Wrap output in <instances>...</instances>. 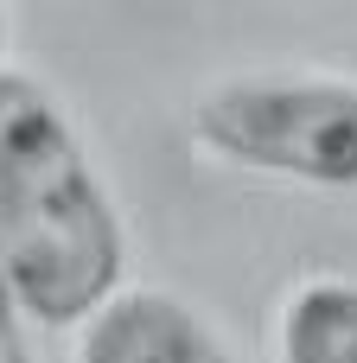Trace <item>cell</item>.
Masks as SVG:
<instances>
[{"label": "cell", "instance_id": "1", "mask_svg": "<svg viewBox=\"0 0 357 363\" xmlns=\"http://www.w3.org/2000/svg\"><path fill=\"white\" fill-rule=\"evenodd\" d=\"M121 217L51 102L26 70H0V274L26 319L89 325L121 294Z\"/></svg>", "mask_w": 357, "mask_h": 363}, {"label": "cell", "instance_id": "2", "mask_svg": "<svg viewBox=\"0 0 357 363\" xmlns=\"http://www.w3.org/2000/svg\"><path fill=\"white\" fill-rule=\"evenodd\" d=\"M192 140L243 172L357 185V83L345 77H224L192 102Z\"/></svg>", "mask_w": 357, "mask_h": 363}, {"label": "cell", "instance_id": "3", "mask_svg": "<svg viewBox=\"0 0 357 363\" xmlns=\"http://www.w3.org/2000/svg\"><path fill=\"white\" fill-rule=\"evenodd\" d=\"M83 363H243L179 294L160 287H121L89 325H83Z\"/></svg>", "mask_w": 357, "mask_h": 363}, {"label": "cell", "instance_id": "4", "mask_svg": "<svg viewBox=\"0 0 357 363\" xmlns=\"http://www.w3.org/2000/svg\"><path fill=\"white\" fill-rule=\"evenodd\" d=\"M281 363H357V281L313 274L281 300Z\"/></svg>", "mask_w": 357, "mask_h": 363}, {"label": "cell", "instance_id": "5", "mask_svg": "<svg viewBox=\"0 0 357 363\" xmlns=\"http://www.w3.org/2000/svg\"><path fill=\"white\" fill-rule=\"evenodd\" d=\"M0 363H26V345H19V300L0 274Z\"/></svg>", "mask_w": 357, "mask_h": 363}, {"label": "cell", "instance_id": "6", "mask_svg": "<svg viewBox=\"0 0 357 363\" xmlns=\"http://www.w3.org/2000/svg\"><path fill=\"white\" fill-rule=\"evenodd\" d=\"M0 45H6V13H0Z\"/></svg>", "mask_w": 357, "mask_h": 363}]
</instances>
